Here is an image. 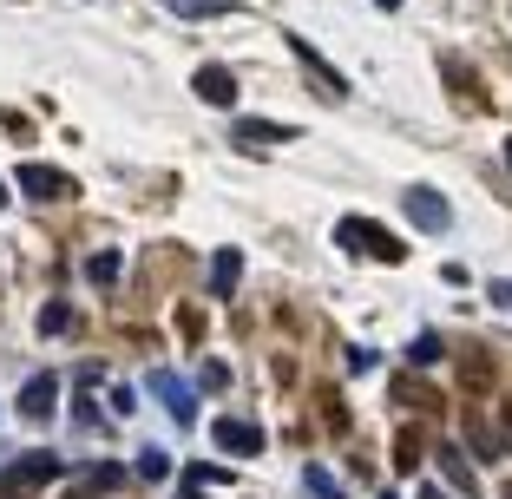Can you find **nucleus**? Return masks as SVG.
<instances>
[{
	"label": "nucleus",
	"instance_id": "obj_10",
	"mask_svg": "<svg viewBox=\"0 0 512 499\" xmlns=\"http://www.w3.org/2000/svg\"><path fill=\"white\" fill-rule=\"evenodd\" d=\"M237 276H243V250L224 243V250L211 257V289H217V296H237Z\"/></svg>",
	"mask_w": 512,
	"mask_h": 499
},
{
	"label": "nucleus",
	"instance_id": "obj_11",
	"mask_svg": "<svg viewBox=\"0 0 512 499\" xmlns=\"http://www.w3.org/2000/svg\"><path fill=\"white\" fill-rule=\"evenodd\" d=\"M237 138H256V145H289L296 125H276V119H237Z\"/></svg>",
	"mask_w": 512,
	"mask_h": 499
},
{
	"label": "nucleus",
	"instance_id": "obj_25",
	"mask_svg": "<svg viewBox=\"0 0 512 499\" xmlns=\"http://www.w3.org/2000/svg\"><path fill=\"white\" fill-rule=\"evenodd\" d=\"M506 165H512V138H506Z\"/></svg>",
	"mask_w": 512,
	"mask_h": 499
},
{
	"label": "nucleus",
	"instance_id": "obj_1",
	"mask_svg": "<svg viewBox=\"0 0 512 499\" xmlns=\"http://www.w3.org/2000/svg\"><path fill=\"white\" fill-rule=\"evenodd\" d=\"M335 243H342V250H368V257H381V263L407 257V243L394 237V230H381L375 217H342V224H335Z\"/></svg>",
	"mask_w": 512,
	"mask_h": 499
},
{
	"label": "nucleus",
	"instance_id": "obj_24",
	"mask_svg": "<svg viewBox=\"0 0 512 499\" xmlns=\"http://www.w3.org/2000/svg\"><path fill=\"white\" fill-rule=\"evenodd\" d=\"M375 7H401V0H375Z\"/></svg>",
	"mask_w": 512,
	"mask_h": 499
},
{
	"label": "nucleus",
	"instance_id": "obj_21",
	"mask_svg": "<svg viewBox=\"0 0 512 499\" xmlns=\"http://www.w3.org/2000/svg\"><path fill=\"white\" fill-rule=\"evenodd\" d=\"M440 355H447V342H440V335H421V342H414V362H440Z\"/></svg>",
	"mask_w": 512,
	"mask_h": 499
},
{
	"label": "nucleus",
	"instance_id": "obj_6",
	"mask_svg": "<svg viewBox=\"0 0 512 499\" xmlns=\"http://www.w3.org/2000/svg\"><path fill=\"white\" fill-rule=\"evenodd\" d=\"M191 92L204 99V106H237V73H230V66H197Z\"/></svg>",
	"mask_w": 512,
	"mask_h": 499
},
{
	"label": "nucleus",
	"instance_id": "obj_3",
	"mask_svg": "<svg viewBox=\"0 0 512 499\" xmlns=\"http://www.w3.org/2000/svg\"><path fill=\"white\" fill-rule=\"evenodd\" d=\"M211 440H217V454H230V460H256L263 454V427L237 421V414H224V421L211 427Z\"/></svg>",
	"mask_w": 512,
	"mask_h": 499
},
{
	"label": "nucleus",
	"instance_id": "obj_8",
	"mask_svg": "<svg viewBox=\"0 0 512 499\" xmlns=\"http://www.w3.org/2000/svg\"><path fill=\"white\" fill-rule=\"evenodd\" d=\"M151 394H158V401H165V408H171V421H191V414H197V394L184 388L178 375H165V368L151 375Z\"/></svg>",
	"mask_w": 512,
	"mask_h": 499
},
{
	"label": "nucleus",
	"instance_id": "obj_4",
	"mask_svg": "<svg viewBox=\"0 0 512 499\" xmlns=\"http://www.w3.org/2000/svg\"><path fill=\"white\" fill-rule=\"evenodd\" d=\"M14 184H20V197H27V204H53V197H73V178H66V171H53V165H20V171H14Z\"/></svg>",
	"mask_w": 512,
	"mask_h": 499
},
{
	"label": "nucleus",
	"instance_id": "obj_28",
	"mask_svg": "<svg viewBox=\"0 0 512 499\" xmlns=\"http://www.w3.org/2000/svg\"><path fill=\"white\" fill-rule=\"evenodd\" d=\"M7 499H20V493H7Z\"/></svg>",
	"mask_w": 512,
	"mask_h": 499
},
{
	"label": "nucleus",
	"instance_id": "obj_18",
	"mask_svg": "<svg viewBox=\"0 0 512 499\" xmlns=\"http://www.w3.org/2000/svg\"><path fill=\"white\" fill-rule=\"evenodd\" d=\"M184 486H204L211 493V486H230V473L224 467H184Z\"/></svg>",
	"mask_w": 512,
	"mask_h": 499
},
{
	"label": "nucleus",
	"instance_id": "obj_22",
	"mask_svg": "<svg viewBox=\"0 0 512 499\" xmlns=\"http://www.w3.org/2000/svg\"><path fill=\"white\" fill-rule=\"evenodd\" d=\"M204 388L224 394V388H230V368H224V362H204Z\"/></svg>",
	"mask_w": 512,
	"mask_h": 499
},
{
	"label": "nucleus",
	"instance_id": "obj_5",
	"mask_svg": "<svg viewBox=\"0 0 512 499\" xmlns=\"http://www.w3.org/2000/svg\"><path fill=\"white\" fill-rule=\"evenodd\" d=\"M60 454H20L14 460V467H7V480H0V486H7V493H27V486H46V480H60Z\"/></svg>",
	"mask_w": 512,
	"mask_h": 499
},
{
	"label": "nucleus",
	"instance_id": "obj_17",
	"mask_svg": "<svg viewBox=\"0 0 512 499\" xmlns=\"http://www.w3.org/2000/svg\"><path fill=\"white\" fill-rule=\"evenodd\" d=\"M302 486H309L316 499H348L342 486H335V473H329V467H302Z\"/></svg>",
	"mask_w": 512,
	"mask_h": 499
},
{
	"label": "nucleus",
	"instance_id": "obj_23",
	"mask_svg": "<svg viewBox=\"0 0 512 499\" xmlns=\"http://www.w3.org/2000/svg\"><path fill=\"white\" fill-rule=\"evenodd\" d=\"M493 303H499V309H512V283H493Z\"/></svg>",
	"mask_w": 512,
	"mask_h": 499
},
{
	"label": "nucleus",
	"instance_id": "obj_7",
	"mask_svg": "<svg viewBox=\"0 0 512 499\" xmlns=\"http://www.w3.org/2000/svg\"><path fill=\"white\" fill-rule=\"evenodd\" d=\"M53 401H60V375H33L27 388H20V414H27V421H46Z\"/></svg>",
	"mask_w": 512,
	"mask_h": 499
},
{
	"label": "nucleus",
	"instance_id": "obj_26",
	"mask_svg": "<svg viewBox=\"0 0 512 499\" xmlns=\"http://www.w3.org/2000/svg\"><path fill=\"white\" fill-rule=\"evenodd\" d=\"M0 204H7V184H0Z\"/></svg>",
	"mask_w": 512,
	"mask_h": 499
},
{
	"label": "nucleus",
	"instance_id": "obj_2",
	"mask_svg": "<svg viewBox=\"0 0 512 499\" xmlns=\"http://www.w3.org/2000/svg\"><path fill=\"white\" fill-rule=\"evenodd\" d=\"M401 211H407V224L427 230V237H440V230L453 224V204L434 191V184H407V191H401Z\"/></svg>",
	"mask_w": 512,
	"mask_h": 499
},
{
	"label": "nucleus",
	"instance_id": "obj_14",
	"mask_svg": "<svg viewBox=\"0 0 512 499\" xmlns=\"http://www.w3.org/2000/svg\"><path fill=\"white\" fill-rule=\"evenodd\" d=\"M178 14H191V20H217V14H237V0H171Z\"/></svg>",
	"mask_w": 512,
	"mask_h": 499
},
{
	"label": "nucleus",
	"instance_id": "obj_9",
	"mask_svg": "<svg viewBox=\"0 0 512 499\" xmlns=\"http://www.w3.org/2000/svg\"><path fill=\"white\" fill-rule=\"evenodd\" d=\"M434 467H440V480H447L453 493H480V480H473V460L460 454L453 440H447V447H440V454H434Z\"/></svg>",
	"mask_w": 512,
	"mask_h": 499
},
{
	"label": "nucleus",
	"instance_id": "obj_12",
	"mask_svg": "<svg viewBox=\"0 0 512 499\" xmlns=\"http://www.w3.org/2000/svg\"><path fill=\"white\" fill-rule=\"evenodd\" d=\"M86 270H92V283H99V289H112V283H119V270H125V257H119V250H92Z\"/></svg>",
	"mask_w": 512,
	"mask_h": 499
},
{
	"label": "nucleus",
	"instance_id": "obj_13",
	"mask_svg": "<svg viewBox=\"0 0 512 499\" xmlns=\"http://www.w3.org/2000/svg\"><path fill=\"white\" fill-rule=\"evenodd\" d=\"M289 46H296V60H302V66H309V73H316V79H322V86H342V79H335V66H329V60H322V53H316V46H309V40H289Z\"/></svg>",
	"mask_w": 512,
	"mask_h": 499
},
{
	"label": "nucleus",
	"instance_id": "obj_19",
	"mask_svg": "<svg viewBox=\"0 0 512 499\" xmlns=\"http://www.w3.org/2000/svg\"><path fill=\"white\" fill-rule=\"evenodd\" d=\"M394 467H401V473H414V467H421V440H394Z\"/></svg>",
	"mask_w": 512,
	"mask_h": 499
},
{
	"label": "nucleus",
	"instance_id": "obj_20",
	"mask_svg": "<svg viewBox=\"0 0 512 499\" xmlns=\"http://www.w3.org/2000/svg\"><path fill=\"white\" fill-rule=\"evenodd\" d=\"M138 473H145V480H165V473H171V460L158 454V447H145V454H138Z\"/></svg>",
	"mask_w": 512,
	"mask_h": 499
},
{
	"label": "nucleus",
	"instance_id": "obj_16",
	"mask_svg": "<svg viewBox=\"0 0 512 499\" xmlns=\"http://www.w3.org/2000/svg\"><path fill=\"white\" fill-rule=\"evenodd\" d=\"M119 480H125V467H112V460H99V467H86V480H79V486H86V493H112Z\"/></svg>",
	"mask_w": 512,
	"mask_h": 499
},
{
	"label": "nucleus",
	"instance_id": "obj_15",
	"mask_svg": "<svg viewBox=\"0 0 512 499\" xmlns=\"http://www.w3.org/2000/svg\"><path fill=\"white\" fill-rule=\"evenodd\" d=\"M73 329V303H60V296H53V303L40 309V335H66Z\"/></svg>",
	"mask_w": 512,
	"mask_h": 499
},
{
	"label": "nucleus",
	"instance_id": "obj_27",
	"mask_svg": "<svg viewBox=\"0 0 512 499\" xmlns=\"http://www.w3.org/2000/svg\"><path fill=\"white\" fill-rule=\"evenodd\" d=\"M506 499H512V486H506Z\"/></svg>",
	"mask_w": 512,
	"mask_h": 499
}]
</instances>
